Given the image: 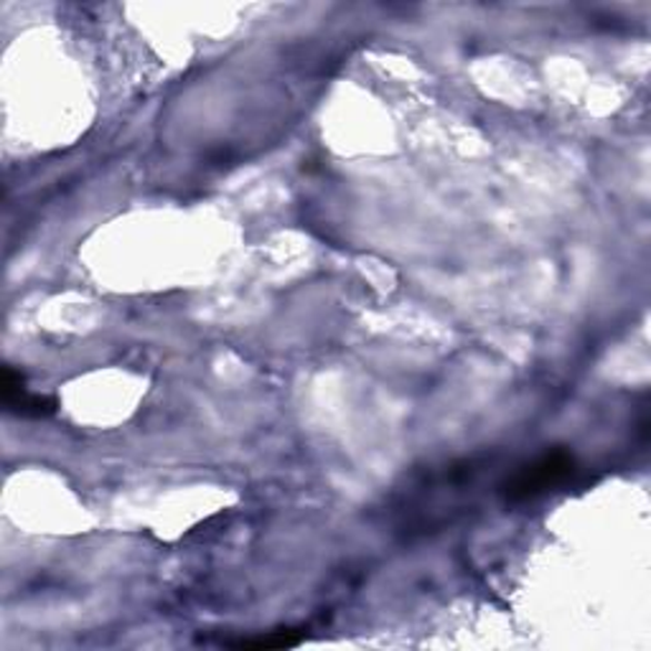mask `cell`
I'll list each match as a JSON object with an SVG mask.
<instances>
[{
  "label": "cell",
  "instance_id": "6da1fadb",
  "mask_svg": "<svg viewBox=\"0 0 651 651\" xmlns=\"http://www.w3.org/2000/svg\"><path fill=\"white\" fill-rule=\"evenodd\" d=\"M573 471L575 455L570 451H562V448H555V451L542 453L540 459L517 469L512 477L501 483V494H504L507 501H514V504L517 501L534 499L540 497L542 491L558 487V483L565 481Z\"/></svg>",
  "mask_w": 651,
  "mask_h": 651
},
{
  "label": "cell",
  "instance_id": "7a4b0ae2",
  "mask_svg": "<svg viewBox=\"0 0 651 651\" xmlns=\"http://www.w3.org/2000/svg\"><path fill=\"white\" fill-rule=\"evenodd\" d=\"M3 404L23 418H49L57 412V400L43 398V394H31L26 390L23 374L13 372V369L3 372Z\"/></svg>",
  "mask_w": 651,
  "mask_h": 651
},
{
  "label": "cell",
  "instance_id": "3957f363",
  "mask_svg": "<svg viewBox=\"0 0 651 651\" xmlns=\"http://www.w3.org/2000/svg\"><path fill=\"white\" fill-rule=\"evenodd\" d=\"M303 633H296V631H276L270 633V637H260V639H244V641H232L230 647L234 649H290L296 644H301Z\"/></svg>",
  "mask_w": 651,
  "mask_h": 651
}]
</instances>
